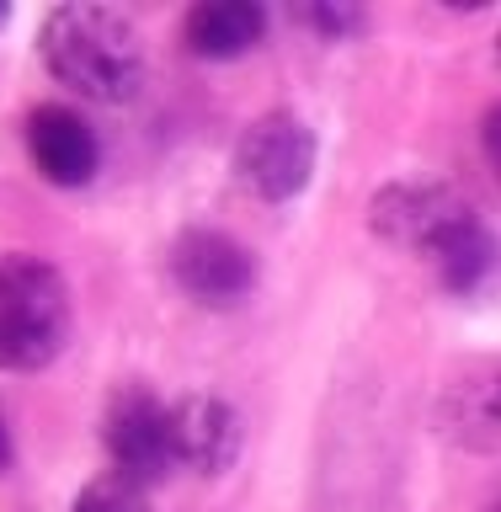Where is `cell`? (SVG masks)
<instances>
[{
  "instance_id": "13",
  "label": "cell",
  "mask_w": 501,
  "mask_h": 512,
  "mask_svg": "<svg viewBox=\"0 0 501 512\" xmlns=\"http://www.w3.org/2000/svg\"><path fill=\"white\" fill-rule=\"evenodd\" d=\"M304 22H315L326 38H347V32L363 27V11L358 6H310V11H304Z\"/></svg>"
},
{
  "instance_id": "10",
  "label": "cell",
  "mask_w": 501,
  "mask_h": 512,
  "mask_svg": "<svg viewBox=\"0 0 501 512\" xmlns=\"http://www.w3.org/2000/svg\"><path fill=\"white\" fill-rule=\"evenodd\" d=\"M448 427L470 448H501V363L470 368L448 390Z\"/></svg>"
},
{
  "instance_id": "12",
  "label": "cell",
  "mask_w": 501,
  "mask_h": 512,
  "mask_svg": "<svg viewBox=\"0 0 501 512\" xmlns=\"http://www.w3.org/2000/svg\"><path fill=\"white\" fill-rule=\"evenodd\" d=\"M70 512H150V502H144L139 486H128V480L107 475V480H91V486L75 496Z\"/></svg>"
},
{
  "instance_id": "4",
  "label": "cell",
  "mask_w": 501,
  "mask_h": 512,
  "mask_svg": "<svg viewBox=\"0 0 501 512\" xmlns=\"http://www.w3.org/2000/svg\"><path fill=\"white\" fill-rule=\"evenodd\" d=\"M475 219H480L475 208L464 203L454 187H438V182H395L368 203V224H374L390 246L427 251L432 262H438V251L454 246Z\"/></svg>"
},
{
  "instance_id": "9",
  "label": "cell",
  "mask_w": 501,
  "mask_h": 512,
  "mask_svg": "<svg viewBox=\"0 0 501 512\" xmlns=\"http://www.w3.org/2000/svg\"><path fill=\"white\" fill-rule=\"evenodd\" d=\"M267 11L256 0H203L187 11V48L198 59H240L262 43Z\"/></svg>"
},
{
  "instance_id": "1",
  "label": "cell",
  "mask_w": 501,
  "mask_h": 512,
  "mask_svg": "<svg viewBox=\"0 0 501 512\" xmlns=\"http://www.w3.org/2000/svg\"><path fill=\"white\" fill-rule=\"evenodd\" d=\"M43 64L59 86L80 91L86 102H128L144 80V43L139 27L112 6H91V0H70L54 6L43 22Z\"/></svg>"
},
{
  "instance_id": "5",
  "label": "cell",
  "mask_w": 501,
  "mask_h": 512,
  "mask_svg": "<svg viewBox=\"0 0 501 512\" xmlns=\"http://www.w3.org/2000/svg\"><path fill=\"white\" fill-rule=\"evenodd\" d=\"M235 171L251 192H262L267 203L299 198L315 176V134L294 112H267L256 118L235 144Z\"/></svg>"
},
{
  "instance_id": "2",
  "label": "cell",
  "mask_w": 501,
  "mask_h": 512,
  "mask_svg": "<svg viewBox=\"0 0 501 512\" xmlns=\"http://www.w3.org/2000/svg\"><path fill=\"white\" fill-rule=\"evenodd\" d=\"M70 336V288L43 256H0V368L32 374Z\"/></svg>"
},
{
  "instance_id": "16",
  "label": "cell",
  "mask_w": 501,
  "mask_h": 512,
  "mask_svg": "<svg viewBox=\"0 0 501 512\" xmlns=\"http://www.w3.org/2000/svg\"><path fill=\"white\" fill-rule=\"evenodd\" d=\"M6 16H11V6H0V27H6Z\"/></svg>"
},
{
  "instance_id": "7",
  "label": "cell",
  "mask_w": 501,
  "mask_h": 512,
  "mask_svg": "<svg viewBox=\"0 0 501 512\" xmlns=\"http://www.w3.org/2000/svg\"><path fill=\"white\" fill-rule=\"evenodd\" d=\"M27 155L43 182L54 187H86L96 166H102V144H96L91 123L70 107H38L27 118Z\"/></svg>"
},
{
  "instance_id": "3",
  "label": "cell",
  "mask_w": 501,
  "mask_h": 512,
  "mask_svg": "<svg viewBox=\"0 0 501 512\" xmlns=\"http://www.w3.org/2000/svg\"><path fill=\"white\" fill-rule=\"evenodd\" d=\"M102 443H107L112 475L128 480V486H139V491L176 470V454H171V406L155 390H144V384H123V390L107 400Z\"/></svg>"
},
{
  "instance_id": "6",
  "label": "cell",
  "mask_w": 501,
  "mask_h": 512,
  "mask_svg": "<svg viewBox=\"0 0 501 512\" xmlns=\"http://www.w3.org/2000/svg\"><path fill=\"white\" fill-rule=\"evenodd\" d=\"M171 278L198 304H240L256 288V256L224 230H187L171 246Z\"/></svg>"
},
{
  "instance_id": "11",
  "label": "cell",
  "mask_w": 501,
  "mask_h": 512,
  "mask_svg": "<svg viewBox=\"0 0 501 512\" xmlns=\"http://www.w3.org/2000/svg\"><path fill=\"white\" fill-rule=\"evenodd\" d=\"M438 272H443V288H454L459 299H486L501 283V240L475 219L454 246L438 251Z\"/></svg>"
},
{
  "instance_id": "15",
  "label": "cell",
  "mask_w": 501,
  "mask_h": 512,
  "mask_svg": "<svg viewBox=\"0 0 501 512\" xmlns=\"http://www.w3.org/2000/svg\"><path fill=\"white\" fill-rule=\"evenodd\" d=\"M11 464V432H6V416H0V470Z\"/></svg>"
},
{
  "instance_id": "18",
  "label": "cell",
  "mask_w": 501,
  "mask_h": 512,
  "mask_svg": "<svg viewBox=\"0 0 501 512\" xmlns=\"http://www.w3.org/2000/svg\"><path fill=\"white\" fill-rule=\"evenodd\" d=\"M491 512H501V502H496V507H491Z\"/></svg>"
},
{
  "instance_id": "14",
  "label": "cell",
  "mask_w": 501,
  "mask_h": 512,
  "mask_svg": "<svg viewBox=\"0 0 501 512\" xmlns=\"http://www.w3.org/2000/svg\"><path fill=\"white\" fill-rule=\"evenodd\" d=\"M486 160H491V171H496V182H501V102L486 112Z\"/></svg>"
},
{
  "instance_id": "8",
  "label": "cell",
  "mask_w": 501,
  "mask_h": 512,
  "mask_svg": "<svg viewBox=\"0 0 501 512\" xmlns=\"http://www.w3.org/2000/svg\"><path fill=\"white\" fill-rule=\"evenodd\" d=\"M240 448V416L219 395H187L171 406V454L198 475H219Z\"/></svg>"
},
{
  "instance_id": "17",
  "label": "cell",
  "mask_w": 501,
  "mask_h": 512,
  "mask_svg": "<svg viewBox=\"0 0 501 512\" xmlns=\"http://www.w3.org/2000/svg\"><path fill=\"white\" fill-rule=\"evenodd\" d=\"M496 59H501V38H496Z\"/></svg>"
}]
</instances>
